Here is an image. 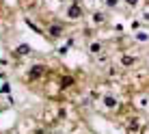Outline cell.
<instances>
[{
	"mask_svg": "<svg viewBox=\"0 0 149 134\" xmlns=\"http://www.w3.org/2000/svg\"><path fill=\"white\" fill-rule=\"evenodd\" d=\"M67 15H69L71 20H78L80 15H82V11H80V7H78V4H71V7H69V11H67Z\"/></svg>",
	"mask_w": 149,
	"mask_h": 134,
	"instance_id": "obj_1",
	"label": "cell"
},
{
	"mask_svg": "<svg viewBox=\"0 0 149 134\" xmlns=\"http://www.w3.org/2000/svg\"><path fill=\"white\" fill-rule=\"evenodd\" d=\"M41 74H43V67H39V65L30 69V78H33V80H35V78H41Z\"/></svg>",
	"mask_w": 149,
	"mask_h": 134,
	"instance_id": "obj_2",
	"label": "cell"
},
{
	"mask_svg": "<svg viewBox=\"0 0 149 134\" xmlns=\"http://www.w3.org/2000/svg\"><path fill=\"white\" fill-rule=\"evenodd\" d=\"M136 61H134V56H121V65H125V67H132Z\"/></svg>",
	"mask_w": 149,
	"mask_h": 134,
	"instance_id": "obj_3",
	"label": "cell"
},
{
	"mask_svg": "<svg viewBox=\"0 0 149 134\" xmlns=\"http://www.w3.org/2000/svg\"><path fill=\"white\" fill-rule=\"evenodd\" d=\"M61 33H63V30H61V26H58V24H54V26H50V35H52V37H58Z\"/></svg>",
	"mask_w": 149,
	"mask_h": 134,
	"instance_id": "obj_4",
	"label": "cell"
},
{
	"mask_svg": "<svg viewBox=\"0 0 149 134\" xmlns=\"http://www.w3.org/2000/svg\"><path fill=\"white\" fill-rule=\"evenodd\" d=\"M30 52V48H28V45H17V50H15V54H28Z\"/></svg>",
	"mask_w": 149,
	"mask_h": 134,
	"instance_id": "obj_5",
	"label": "cell"
},
{
	"mask_svg": "<svg viewBox=\"0 0 149 134\" xmlns=\"http://www.w3.org/2000/svg\"><path fill=\"white\" fill-rule=\"evenodd\" d=\"M104 104L112 108V106H117V100H115V97H104Z\"/></svg>",
	"mask_w": 149,
	"mask_h": 134,
	"instance_id": "obj_6",
	"label": "cell"
},
{
	"mask_svg": "<svg viewBox=\"0 0 149 134\" xmlns=\"http://www.w3.org/2000/svg\"><path fill=\"white\" fill-rule=\"evenodd\" d=\"M100 50H102V45H100V43H91V52H93V54H97Z\"/></svg>",
	"mask_w": 149,
	"mask_h": 134,
	"instance_id": "obj_7",
	"label": "cell"
},
{
	"mask_svg": "<svg viewBox=\"0 0 149 134\" xmlns=\"http://www.w3.org/2000/svg\"><path fill=\"white\" fill-rule=\"evenodd\" d=\"M95 22H104V13H95Z\"/></svg>",
	"mask_w": 149,
	"mask_h": 134,
	"instance_id": "obj_8",
	"label": "cell"
},
{
	"mask_svg": "<svg viewBox=\"0 0 149 134\" xmlns=\"http://www.w3.org/2000/svg\"><path fill=\"white\" fill-rule=\"evenodd\" d=\"M74 82V78H63V87H67V84H71Z\"/></svg>",
	"mask_w": 149,
	"mask_h": 134,
	"instance_id": "obj_9",
	"label": "cell"
},
{
	"mask_svg": "<svg viewBox=\"0 0 149 134\" xmlns=\"http://www.w3.org/2000/svg\"><path fill=\"white\" fill-rule=\"evenodd\" d=\"M127 4H138V0H127Z\"/></svg>",
	"mask_w": 149,
	"mask_h": 134,
	"instance_id": "obj_10",
	"label": "cell"
}]
</instances>
